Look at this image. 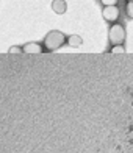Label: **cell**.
Listing matches in <instances>:
<instances>
[{"label": "cell", "mask_w": 133, "mask_h": 153, "mask_svg": "<svg viewBox=\"0 0 133 153\" xmlns=\"http://www.w3.org/2000/svg\"><path fill=\"white\" fill-rule=\"evenodd\" d=\"M66 42H67V38L58 30L49 31L46 34V38H44V47H46V50H49V52L58 50V48L63 47Z\"/></svg>", "instance_id": "obj_1"}, {"label": "cell", "mask_w": 133, "mask_h": 153, "mask_svg": "<svg viewBox=\"0 0 133 153\" xmlns=\"http://www.w3.org/2000/svg\"><path fill=\"white\" fill-rule=\"evenodd\" d=\"M108 41L111 42V45L124 44V41H125V28H124V25L116 24V22L111 25L110 31H108Z\"/></svg>", "instance_id": "obj_2"}, {"label": "cell", "mask_w": 133, "mask_h": 153, "mask_svg": "<svg viewBox=\"0 0 133 153\" xmlns=\"http://www.w3.org/2000/svg\"><path fill=\"white\" fill-rule=\"evenodd\" d=\"M119 14H121V13H119L117 5L116 6H103V10H102L103 19L107 20V22H111V24H114L119 19Z\"/></svg>", "instance_id": "obj_3"}, {"label": "cell", "mask_w": 133, "mask_h": 153, "mask_svg": "<svg viewBox=\"0 0 133 153\" xmlns=\"http://www.w3.org/2000/svg\"><path fill=\"white\" fill-rule=\"evenodd\" d=\"M44 48L39 42H28L24 45V53H43Z\"/></svg>", "instance_id": "obj_4"}, {"label": "cell", "mask_w": 133, "mask_h": 153, "mask_svg": "<svg viewBox=\"0 0 133 153\" xmlns=\"http://www.w3.org/2000/svg\"><path fill=\"white\" fill-rule=\"evenodd\" d=\"M52 10L57 13V14H64L66 10H67V3L66 0H53L52 2Z\"/></svg>", "instance_id": "obj_5"}, {"label": "cell", "mask_w": 133, "mask_h": 153, "mask_svg": "<svg viewBox=\"0 0 133 153\" xmlns=\"http://www.w3.org/2000/svg\"><path fill=\"white\" fill-rule=\"evenodd\" d=\"M81 38L78 36V34H71V36L67 38V44H69V47H74V48H77V47H80L81 45Z\"/></svg>", "instance_id": "obj_6"}, {"label": "cell", "mask_w": 133, "mask_h": 153, "mask_svg": "<svg viewBox=\"0 0 133 153\" xmlns=\"http://www.w3.org/2000/svg\"><path fill=\"white\" fill-rule=\"evenodd\" d=\"M125 14L130 19H133V2H127V5H125Z\"/></svg>", "instance_id": "obj_7"}, {"label": "cell", "mask_w": 133, "mask_h": 153, "mask_svg": "<svg viewBox=\"0 0 133 153\" xmlns=\"http://www.w3.org/2000/svg\"><path fill=\"white\" fill-rule=\"evenodd\" d=\"M110 52L111 53H124L125 52V47H124V44H121V45H113L110 48Z\"/></svg>", "instance_id": "obj_8"}, {"label": "cell", "mask_w": 133, "mask_h": 153, "mask_svg": "<svg viewBox=\"0 0 133 153\" xmlns=\"http://www.w3.org/2000/svg\"><path fill=\"white\" fill-rule=\"evenodd\" d=\"M10 53H22L24 52V47H19V45H13V47H10V50H8Z\"/></svg>", "instance_id": "obj_9"}, {"label": "cell", "mask_w": 133, "mask_h": 153, "mask_svg": "<svg viewBox=\"0 0 133 153\" xmlns=\"http://www.w3.org/2000/svg\"><path fill=\"white\" fill-rule=\"evenodd\" d=\"M103 6H116L117 5V0H100Z\"/></svg>", "instance_id": "obj_10"}, {"label": "cell", "mask_w": 133, "mask_h": 153, "mask_svg": "<svg viewBox=\"0 0 133 153\" xmlns=\"http://www.w3.org/2000/svg\"><path fill=\"white\" fill-rule=\"evenodd\" d=\"M127 2H133V0H127Z\"/></svg>", "instance_id": "obj_11"}]
</instances>
